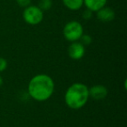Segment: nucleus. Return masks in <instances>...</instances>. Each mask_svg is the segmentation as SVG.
Returning <instances> with one entry per match:
<instances>
[{"label": "nucleus", "instance_id": "f257e3e1", "mask_svg": "<svg viewBox=\"0 0 127 127\" xmlns=\"http://www.w3.org/2000/svg\"><path fill=\"white\" fill-rule=\"evenodd\" d=\"M55 91L53 78L47 74L35 75L29 81L27 92L29 96L37 102H44L52 97Z\"/></svg>", "mask_w": 127, "mask_h": 127}, {"label": "nucleus", "instance_id": "f03ea898", "mask_svg": "<svg viewBox=\"0 0 127 127\" xmlns=\"http://www.w3.org/2000/svg\"><path fill=\"white\" fill-rule=\"evenodd\" d=\"M89 98V87L79 82L70 85L64 93L65 104L71 110L83 108L88 103Z\"/></svg>", "mask_w": 127, "mask_h": 127}, {"label": "nucleus", "instance_id": "7ed1b4c3", "mask_svg": "<svg viewBox=\"0 0 127 127\" xmlns=\"http://www.w3.org/2000/svg\"><path fill=\"white\" fill-rule=\"evenodd\" d=\"M84 34V27L81 23L76 20L68 22L63 29V35L64 38L69 42L79 41L80 37Z\"/></svg>", "mask_w": 127, "mask_h": 127}, {"label": "nucleus", "instance_id": "20e7f679", "mask_svg": "<svg viewBox=\"0 0 127 127\" xmlns=\"http://www.w3.org/2000/svg\"><path fill=\"white\" fill-rule=\"evenodd\" d=\"M23 18L30 25H39L44 19V11L37 5H29L23 11Z\"/></svg>", "mask_w": 127, "mask_h": 127}, {"label": "nucleus", "instance_id": "39448f33", "mask_svg": "<svg viewBox=\"0 0 127 127\" xmlns=\"http://www.w3.org/2000/svg\"><path fill=\"white\" fill-rule=\"evenodd\" d=\"M85 54V46L79 41L72 42L68 47V56L73 60H80Z\"/></svg>", "mask_w": 127, "mask_h": 127}, {"label": "nucleus", "instance_id": "423d86ee", "mask_svg": "<svg viewBox=\"0 0 127 127\" xmlns=\"http://www.w3.org/2000/svg\"><path fill=\"white\" fill-rule=\"evenodd\" d=\"M89 96L96 101L104 100L108 96V89L104 85H95L89 88Z\"/></svg>", "mask_w": 127, "mask_h": 127}, {"label": "nucleus", "instance_id": "0eeeda50", "mask_svg": "<svg viewBox=\"0 0 127 127\" xmlns=\"http://www.w3.org/2000/svg\"><path fill=\"white\" fill-rule=\"evenodd\" d=\"M96 17L99 21L108 23V22L112 21L115 18V11L111 7H107L105 5L96 12Z\"/></svg>", "mask_w": 127, "mask_h": 127}, {"label": "nucleus", "instance_id": "6e6552de", "mask_svg": "<svg viewBox=\"0 0 127 127\" xmlns=\"http://www.w3.org/2000/svg\"><path fill=\"white\" fill-rule=\"evenodd\" d=\"M107 4V0H84L85 8L92 12H97L101 8L104 7Z\"/></svg>", "mask_w": 127, "mask_h": 127}, {"label": "nucleus", "instance_id": "1a4fd4ad", "mask_svg": "<svg viewBox=\"0 0 127 127\" xmlns=\"http://www.w3.org/2000/svg\"><path fill=\"white\" fill-rule=\"evenodd\" d=\"M63 4L68 10L76 11L84 6V0H62Z\"/></svg>", "mask_w": 127, "mask_h": 127}, {"label": "nucleus", "instance_id": "9d476101", "mask_svg": "<svg viewBox=\"0 0 127 127\" xmlns=\"http://www.w3.org/2000/svg\"><path fill=\"white\" fill-rule=\"evenodd\" d=\"M37 6H38L43 11H49V10L52 7V0H40Z\"/></svg>", "mask_w": 127, "mask_h": 127}, {"label": "nucleus", "instance_id": "9b49d317", "mask_svg": "<svg viewBox=\"0 0 127 127\" xmlns=\"http://www.w3.org/2000/svg\"><path fill=\"white\" fill-rule=\"evenodd\" d=\"M79 42L81 43V44H83V45L87 46V45H89V44H92V37H91V36L89 35V34H83V35H82V37H80Z\"/></svg>", "mask_w": 127, "mask_h": 127}, {"label": "nucleus", "instance_id": "f8f14e48", "mask_svg": "<svg viewBox=\"0 0 127 127\" xmlns=\"http://www.w3.org/2000/svg\"><path fill=\"white\" fill-rule=\"evenodd\" d=\"M8 67V62L3 57H0V72L4 71Z\"/></svg>", "mask_w": 127, "mask_h": 127}, {"label": "nucleus", "instance_id": "ddd939ff", "mask_svg": "<svg viewBox=\"0 0 127 127\" xmlns=\"http://www.w3.org/2000/svg\"><path fill=\"white\" fill-rule=\"evenodd\" d=\"M17 4L22 8H25L29 6L32 3V0H16Z\"/></svg>", "mask_w": 127, "mask_h": 127}, {"label": "nucleus", "instance_id": "4468645a", "mask_svg": "<svg viewBox=\"0 0 127 127\" xmlns=\"http://www.w3.org/2000/svg\"><path fill=\"white\" fill-rule=\"evenodd\" d=\"M92 14H93V12H92V11L86 9V10H85V11H83V13H82V17H83L84 19L89 20V19H91V18H92Z\"/></svg>", "mask_w": 127, "mask_h": 127}, {"label": "nucleus", "instance_id": "2eb2a0df", "mask_svg": "<svg viewBox=\"0 0 127 127\" xmlns=\"http://www.w3.org/2000/svg\"><path fill=\"white\" fill-rule=\"evenodd\" d=\"M3 84H4V78H3V77L0 75V87L2 86Z\"/></svg>", "mask_w": 127, "mask_h": 127}]
</instances>
